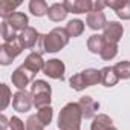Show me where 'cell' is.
<instances>
[{"instance_id":"6da1fadb","label":"cell","mask_w":130,"mask_h":130,"mask_svg":"<svg viewBox=\"0 0 130 130\" xmlns=\"http://www.w3.org/2000/svg\"><path fill=\"white\" fill-rule=\"evenodd\" d=\"M69 34L66 32V28H54L49 34L40 35V40L37 43V52L41 55L43 52H58L69 43Z\"/></svg>"},{"instance_id":"7a4b0ae2","label":"cell","mask_w":130,"mask_h":130,"mask_svg":"<svg viewBox=\"0 0 130 130\" xmlns=\"http://www.w3.org/2000/svg\"><path fill=\"white\" fill-rule=\"evenodd\" d=\"M83 112L78 103L66 104L58 115V127L60 130H80L81 127Z\"/></svg>"},{"instance_id":"3957f363","label":"cell","mask_w":130,"mask_h":130,"mask_svg":"<svg viewBox=\"0 0 130 130\" xmlns=\"http://www.w3.org/2000/svg\"><path fill=\"white\" fill-rule=\"evenodd\" d=\"M71 87L74 90H84L86 87L95 86L98 83H101V71L98 69H86L80 74H75L74 77H71L69 80Z\"/></svg>"},{"instance_id":"277c9868","label":"cell","mask_w":130,"mask_h":130,"mask_svg":"<svg viewBox=\"0 0 130 130\" xmlns=\"http://www.w3.org/2000/svg\"><path fill=\"white\" fill-rule=\"evenodd\" d=\"M31 93H32V100H34V106L37 109L51 106V86L43 81V80H37L32 83L31 86Z\"/></svg>"},{"instance_id":"5b68a950","label":"cell","mask_w":130,"mask_h":130,"mask_svg":"<svg viewBox=\"0 0 130 130\" xmlns=\"http://www.w3.org/2000/svg\"><path fill=\"white\" fill-rule=\"evenodd\" d=\"M23 51V46L20 44L19 38L14 40V41H8V43H3L0 46V63L3 66H8V64L12 63V60L15 57H19Z\"/></svg>"},{"instance_id":"8992f818","label":"cell","mask_w":130,"mask_h":130,"mask_svg":"<svg viewBox=\"0 0 130 130\" xmlns=\"http://www.w3.org/2000/svg\"><path fill=\"white\" fill-rule=\"evenodd\" d=\"M34 77H35V74H32L29 69H26L23 64H22L20 68H17V69L12 72L11 81H12V84H14L19 90H26V86L34 80Z\"/></svg>"},{"instance_id":"52a82bcc","label":"cell","mask_w":130,"mask_h":130,"mask_svg":"<svg viewBox=\"0 0 130 130\" xmlns=\"http://www.w3.org/2000/svg\"><path fill=\"white\" fill-rule=\"evenodd\" d=\"M34 106V100H32V93L28 90H19L12 95V107L14 110L25 113L28 112L31 107Z\"/></svg>"},{"instance_id":"ba28073f","label":"cell","mask_w":130,"mask_h":130,"mask_svg":"<svg viewBox=\"0 0 130 130\" xmlns=\"http://www.w3.org/2000/svg\"><path fill=\"white\" fill-rule=\"evenodd\" d=\"M64 63L58 58H54V60H49L44 63V68H43V74L47 75L49 78H54V80H63L64 78Z\"/></svg>"},{"instance_id":"9c48e42d","label":"cell","mask_w":130,"mask_h":130,"mask_svg":"<svg viewBox=\"0 0 130 130\" xmlns=\"http://www.w3.org/2000/svg\"><path fill=\"white\" fill-rule=\"evenodd\" d=\"M124 34V28L122 25H119L118 22H107L106 28H104V38L107 43H113V44H118V41L121 40Z\"/></svg>"},{"instance_id":"30bf717a","label":"cell","mask_w":130,"mask_h":130,"mask_svg":"<svg viewBox=\"0 0 130 130\" xmlns=\"http://www.w3.org/2000/svg\"><path fill=\"white\" fill-rule=\"evenodd\" d=\"M40 40V34L37 32V29L34 28H26L23 32L19 34V41L20 44L23 46V49H31V47H35L37 43Z\"/></svg>"},{"instance_id":"8fae6325","label":"cell","mask_w":130,"mask_h":130,"mask_svg":"<svg viewBox=\"0 0 130 130\" xmlns=\"http://www.w3.org/2000/svg\"><path fill=\"white\" fill-rule=\"evenodd\" d=\"M80 107H81V112H83V118L89 119V118H95V113L98 112L100 109V103L95 101L92 96L86 95V96H81L80 101H78Z\"/></svg>"},{"instance_id":"7c38bea8","label":"cell","mask_w":130,"mask_h":130,"mask_svg":"<svg viewBox=\"0 0 130 130\" xmlns=\"http://www.w3.org/2000/svg\"><path fill=\"white\" fill-rule=\"evenodd\" d=\"M66 6L68 12L72 14H89L90 11H93V3L90 0H74V2H63Z\"/></svg>"},{"instance_id":"4fadbf2b","label":"cell","mask_w":130,"mask_h":130,"mask_svg":"<svg viewBox=\"0 0 130 130\" xmlns=\"http://www.w3.org/2000/svg\"><path fill=\"white\" fill-rule=\"evenodd\" d=\"M86 25L93 31L104 29L107 25V19H106L103 11H90L86 17Z\"/></svg>"},{"instance_id":"5bb4252c","label":"cell","mask_w":130,"mask_h":130,"mask_svg":"<svg viewBox=\"0 0 130 130\" xmlns=\"http://www.w3.org/2000/svg\"><path fill=\"white\" fill-rule=\"evenodd\" d=\"M107 6L112 8L116 15L122 20H130V0H116V2H107Z\"/></svg>"},{"instance_id":"9a60e30c","label":"cell","mask_w":130,"mask_h":130,"mask_svg":"<svg viewBox=\"0 0 130 130\" xmlns=\"http://www.w3.org/2000/svg\"><path fill=\"white\" fill-rule=\"evenodd\" d=\"M44 63H46V61H43V58H41V55H40L38 52H31V54L26 57L23 66H25L26 69H29L32 74H37V72L43 71Z\"/></svg>"},{"instance_id":"2e32d148","label":"cell","mask_w":130,"mask_h":130,"mask_svg":"<svg viewBox=\"0 0 130 130\" xmlns=\"http://www.w3.org/2000/svg\"><path fill=\"white\" fill-rule=\"evenodd\" d=\"M6 22H8V25L17 32V31H20V32H23L26 28H29L28 26V15L26 14H23V12H14L9 19H6Z\"/></svg>"},{"instance_id":"e0dca14e","label":"cell","mask_w":130,"mask_h":130,"mask_svg":"<svg viewBox=\"0 0 130 130\" xmlns=\"http://www.w3.org/2000/svg\"><path fill=\"white\" fill-rule=\"evenodd\" d=\"M68 14L69 12L64 6V3H54L52 6H49V11H47V17L52 22H61L66 19Z\"/></svg>"},{"instance_id":"ac0fdd59","label":"cell","mask_w":130,"mask_h":130,"mask_svg":"<svg viewBox=\"0 0 130 130\" xmlns=\"http://www.w3.org/2000/svg\"><path fill=\"white\" fill-rule=\"evenodd\" d=\"M106 38L104 35H100V34H93L89 37L87 40V49L92 52V54H101L103 49L106 47Z\"/></svg>"},{"instance_id":"d6986e66","label":"cell","mask_w":130,"mask_h":130,"mask_svg":"<svg viewBox=\"0 0 130 130\" xmlns=\"http://www.w3.org/2000/svg\"><path fill=\"white\" fill-rule=\"evenodd\" d=\"M118 81H119V78H118V75L115 74L113 66H106V68L101 69V84H103V86L112 87V86H115Z\"/></svg>"},{"instance_id":"ffe728a7","label":"cell","mask_w":130,"mask_h":130,"mask_svg":"<svg viewBox=\"0 0 130 130\" xmlns=\"http://www.w3.org/2000/svg\"><path fill=\"white\" fill-rule=\"evenodd\" d=\"M113 127V121L110 116L100 113L93 118V122L90 125V130H110Z\"/></svg>"},{"instance_id":"44dd1931","label":"cell","mask_w":130,"mask_h":130,"mask_svg":"<svg viewBox=\"0 0 130 130\" xmlns=\"http://www.w3.org/2000/svg\"><path fill=\"white\" fill-rule=\"evenodd\" d=\"M29 11L37 15V17H41L44 14H47L49 11V6L46 2H43V0H32V2L29 3Z\"/></svg>"},{"instance_id":"7402d4cb","label":"cell","mask_w":130,"mask_h":130,"mask_svg":"<svg viewBox=\"0 0 130 130\" xmlns=\"http://www.w3.org/2000/svg\"><path fill=\"white\" fill-rule=\"evenodd\" d=\"M83 31H84V23L78 19L71 20L66 25V32L69 34V37H78V35L83 34Z\"/></svg>"},{"instance_id":"603a6c76","label":"cell","mask_w":130,"mask_h":130,"mask_svg":"<svg viewBox=\"0 0 130 130\" xmlns=\"http://www.w3.org/2000/svg\"><path fill=\"white\" fill-rule=\"evenodd\" d=\"M113 69H115V74L118 75L119 80L130 78V61H127V60L119 61V63H116L113 66Z\"/></svg>"},{"instance_id":"cb8c5ba5","label":"cell","mask_w":130,"mask_h":130,"mask_svg":"<svg viewBox=\"0 0 130 130\" xmlns=\"http://www.w3.org/2000/svg\"><path fill=\"white\" fill-rule=\"evenodd\" d=\"M17 6H19V3H12V2H8V0H5V2L0 3V15L3 17V20L9 19L14 14V9Z\"/></svg>"},{"instance_id":"d4e9b609","label":"cell","mask_w":130,"mask_h":130,"mask_svg":"<svg viewBox=\"0 0 130 130\" xmlns=\"http://www.w3.org/2000/svg\"><path fill=\"white\" fill-rule=\"evenodd\" d=\"M52 115H54V110H52L51 106L41 107V109H38V112H37V116H38V119L41 121L43 125L51 124V121H52Z\"/></svg>"},{"instance_id":"484cf974","label":"cell","mask_w":130,"mask_h":130,"mask_svg":"<svg viewBox=\"0 0 130 130\" xmlns=\"http://www.w3.org/2000/svg\"><path fill=\"white\" fill-rule=\"evenodd\" d=\"M2 37H3L5 43H8V41H14V40L19 38V35L15 34V31L8 25L6 20H3V23H2Z\"/></svg>"},{"instance_id":"4316f807","label":"cell","mask_w":130,"mask_h":130,"mask_svg":"<svg viewBox=\"0 0 130 130\" xmlns=\"http://www.w3.org/2000/svg\"><path fill=\"white\" fill-rule=\"evenodd\" d=\"M118 54V44H113V43H106V47L103 49V52L100 54V57L106 61L109 60H113Z\"/></svg>"},{"instance_id":"83f0119b","label":"cell","mask_w":130,"mask_h":130,"mask_svg":"<svg viewBox=\"0 0 130 130\" xmlns=\"http://www.w3.org/2000/svg\"><path fill=\"white\" fill-rule=\"evenodd\" d=\"M44 125L41 124V121L38 119L37 115H31L26 119V130H43Z\"/></svg>"},{"instance_id":"f1b7e54d","label":"cell","mask_w":130,"mask_h":130,"mask_svg":"<svg viewBox=\"0 0 130 130\" xmlns=\"http://www.w3.org/2000/svg\"><path fill=\"white\" fill-rule=\"evenodd\" d=\"M2 92H3V96H2V110H5L8 107L11 98H12V93H11V90H9V87L6 84H2Z\"/></svg>"},{"instance_id":"f546056e","label":"cell","mask_w":130,"mask_h":130,"mask_svg":"<svg viewBox=\"0 0 130 130\" xmlns=\"http://www.w3.org/2000/svg\"><path fill=\"white\" fill-rule=\"evenodd\" d=\"M9 127H11V130H26L25 122H23L19 116H12V118L9 119Z\"/></svg>"},{"instance_id":"4dcf8cb0","label":"cell","mask_w":130,"mask_h":130,"mask_svg":"<svg viewBox=\"0 0 130 130\" xmlns=\"http://www.w3.org/2000/svg\"><path fill=\"white\" fill-rule=\"evenodd\" d=\"M107 6V2H103V0H98V2L93 3V11H103V8Z\"/></svg>"},{"instance_id":"1f68e13d","label":"cell","mask_w":130,"mask_h":130,"mask_svg":"<svg viewBox=\"0 0 130 130\" xmlns=\"http://www.w3.org/2000/svg\"><path fill=\"white\" fill-rule=\"evenodd\" d=\"M2 130H6V127H8V118L5 116V115H2Z\"/></svg>"},{"instance_id":"d6a6232c","label":"cell","mask_w":130,"mask_h":130,"mask_svg":"<svg viewBox=\"0 0 130 130\" xmlns=\"http://www.w3.org/2000/svg\"><path fill=\"white\" fill-rule=\"evenodd\" d=\"M110 130H118V128H116V127H112V128H110Z\"/></svg>"}]
</instances>
